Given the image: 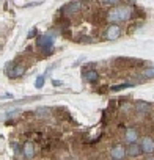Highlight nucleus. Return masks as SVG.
I'll use <instances>...</instances> for the list:
<instances>
[{"label": "nucleus", "mask_w": 154, "mask_h": 160, "mask_svg": "<svg viewBox=\"0 0 154 160\" xmlns=\"http://www.w3.org/2000/svg\"><path fill=\"white\" fill-rule=\"evenodd\" d=\"M107 22L109 24H123V22H129L134 19V8L132 5H116V7H112L109 11H107V16H105Z\"/></svg>", "instance_id": "obj_1"}, {"label": "nucleus", "mask_w": 154, "mask_h": 160, "mask_svg": "<svg viewBox=\"0 0 154 160\" xmlns=\"http://www.w3.org/2000/svg\"><path fill=\"white\" fill-rule=\"evenodd\" d=\"M54 44H55V33H44V35H41V36H38L36 38V47L38 49H41L43 50V53H49L50 55V52H52V49H54Z\"/></svg>", "instance_id": "obj_2"}, {"label": "nucleus", "mask_w": 154, "mask_h": 160, "mask_svg": "<svg viewBox=\"0 0 154 160\" xmlns=\"http://www.w3.org/2000/svg\"><path fill=\"white\" fill-rule=\"evenodd\" d=\"M121 35H123V28L120 24H109L104 32V38L107 41H116L121 38Z\"/></svg>", "instance_id": "obj_3"}, {"label": "nucleus", "mask_w": 154, "mask_h": 160, "mask_svg": "<svg viewBox=\"0 0 154 160\" xmlns=\"http://www.w3.org/2000/svg\"><path fill=\"white\" fill-rule=\"evenodd\" d=\"M138 144H140V149H141V154H145L146 157H151L154 154V138L152 137H141L138 140Z\"/></svg>", "instance_id": "obj_4"}, {"label": "nucleus", "mask_w": 154, "mask_h": 160, "mask_svg": "<svg viewBox=\"0 0 154 160\" xmlns=\"http://www.w3.org/2000/svg\"><path fill=\"white\" fill-rule=\"evenodd\" d=\"M80 10H82V2H80V0H72V2L66 3V5L61 8V14L66 16V18H69V16L77 14Z\"/></svg>", "instance_id": "obj_5"}, {"label": "nucleus", "mask_w": 154, "mask_h": 160, "mask_svg": "<svg viewBox=\"0 0 154 160\" xmlns=\"http://www.w3.org/2000/svg\"><path fill=\"white\" fill-rule=\"evenodd\" d=\"M8 66H11V69H7V75L10 77V78H19V77H22L24 74H25V64H22V63H18V64H8Z\"/></svg>", "instance_id": "obj_6"}, {"label": "nucleus", "mask_w": 154, "mask_h": 160, "mask_svg": "<svg viewBox=\"0 0 154 160\" xmlns=\"http://www.w3.org/2000/svg\"><path fill=\"white\" fill-rule=\"evenodd\" d=\"M110 158H113V160H123V158H126L127 155H126V148L123 146V144H115V146H112V149H110Z\"/></svg>", "instance_id": "obj_7"}, {"label": "nucleus", "mask_w": 154, "mask_h": 160, "mask_svg": "<svg viewBox=\"0 0 154 160\" xmlns=\"http://www.w3.org/2000/svg\"><path fill=\"white\" fill-rule=\"evenodd\" d=\"M151 110H152V104H149L146 101H137L134 104V112L138 115H149Z\"/></svg>", "instance_id": "obj_8"}, {"label": "nucleus", "mask_w": 154, "mask_h": 160, "mask_svg": "<svg viewBox=\"0 0 154 160\" xmlns=\"http://www.w3.org/2000/svg\"><path fill=\"white\" fill-rule=\"evenodd\" d=\"M126 155H127L129 158H137V157L141 155V149H140L138 141L127 143V146H126Z\"/></svg>", "instance_id": "obj_9"}, {"label": "nucleus", "mask_w": 154, "mask_h": 160, "mask_svg": "<svg viewBox=\"0 0 154 160\" xmlns=\"http://www.w3.org/2000/svg\"><path fill=\"white\" fill-rule=\"evenodd\" d=\"M140 140V132L137 127H127L124 132V141L126 143H134Z\"/></svg>", "instance_id": "obj_10"}, {"label": "nucleus", "mask_w": 154, "mask_h": 160, "mask_svg": "<svg viewBox=\"0 0 154 160\" xmlns=\"http://www.w3.org/2000/svg\"><path fill=\"white\" fill-rule=\"evenodd\" d=\"M82 78H84V82H87V83H93V82H96V80L99 78V74L95 69H88V71L82 72Z\"/></svg>", "instance_id": "obj_11"}, {"label": "nucleus", "mask_w": 154, "mask_h": 160, "mask_svg": "<svg viewBox=\"0 0 154 160\" xmlns=\"http://www.w3.org/2000/svg\"><path fill=\"white\" fill-rule=\"evenodd\" d=\"M50 108H47V107H38V108H35V116L38 118V119H49L50 118Z\"/></svg>", "instance_id": "obj_12"}, {"label": "nucleus", "mask_w": 154, "mask_h": 160, "mask_svg": "<svg viewBox=\"0 0 154 160\" xmlns=\"http://www.w3.org/2000/svg\"><path fill=\"white\" fill-rule=\"evenodd\" d=\"M22 152H24V157H25V158H33V157H35V144H33L32 141H27V143L24 144Z\"/></svg>", "instance_id": "obj_13"}, {"label": "nucleus", "mask_w": 154, "mask_h": 160, "mask_svg": "<svg viewBox=\"0 0 154 160\" xmlns=\"http://www.w3.org/2000/svg\"><path fill=\"white\" fill-rule=\"evenodd\" d=\"M141 77L145 80H152L154 78V66H146L143 71H141Z\"/></svg>", "instance_id": "obj_14"}, {"label": "nucleus", "mask_w": 154, "mask_h": 160, "mask_svg": "<svg viewBox=\"0 0 154 160\" xmlns=\"http://www.w3.org/2000/svg\"><path fill=\"white\" fill-rule=\"evenodd\" d=\"M132 87H135V85H134V83H131V82H126V83L113 85V87L110 88V91H121V90H126V88H132Z\"/></svg>", "instance_id": "obj_15"}, {"label": "nucleus", "mask_w": 154, "mask_h": 160, "mask_svg": "<svg viewBox=\"0 0 154 160\" xmlns=\"http://www.w3.org/2000/svg\"><path fill=\"white\" fill-rule=\"evenodd\" d=\"M132 110H134V104H131V102H124V104L120 105V112L124 113V115H129Z\"/></svg>", "instance_id": "obj_16"}, {"label": "nucleus", "mask_w": 154, "mask_h": 160, "mask_svg": "<svg viewBox=\"0 0 154 160\" xmlns=\"http://www.w3.org/2000/svg\"><path fill=\"white\" fill-rule=\"evenodd\" d=\"M99 2H101V5L112 8V7H116V5H120V3L123 2V0H99Z\"/></svg>", "instance_id": "obj_17"}, {"label": "nucleus", "mask_w": 154, "mask_h": 160, "mask_svg": "<svg viewBox=\"0 0 154 160\" xmlns=\"http://www.w3.org/2000/svg\"><path fill=\"white\" fill-rule=\"evenodd\" d=\"M44 82H46V77L44 75H38L36 80H35V88L36 90H41L44 87Z\"/></svg>", "instance_id": "obj_18"}, {"label": "nucleus", "mask_w": 154, "mask_h": 160, "mask_svg": "<svg viewBox=\"0 0 154 160\" xmlns=\"http://www.w3.org/2000/svg\"><path fill=\"white\" fill-rule=\"evenodd\" d=\"M79 42H82V44H93V42H96V41H95V38H91V36H82Z\"/></svg>", "instance_id": "obj_19"}, {"label": "nucleus", "mask_w": 154, "mask_h": 160, "mask_svg": "<svg viewBox=\"0 0 154 160\" xmlns=\"http://www.w3.org/2000/svg\"><path fill=\"white\" fill-rule=\"evenodd\" d=\"M36 35H38V30H36V27H33V28H32V30L28 32V35H27V38H28V39H32V38H35Z\"/></svg>", "instance_id": "obj_20"}, {"label": "nucleus", "mask_w": 154, "mask_h": 160, "mask_svg": "<svg viewBox=\"0 0 154 160\" xmlns=\"http://www.w3.org/2000/svg\"><path fill=\"white\" fill-rule=\"evenodd\" d=\"M52 85H54V87H61V85H63V82H60V80H54Z\"/></svg>", "instance_id": "obj_21"}]
</instances>
